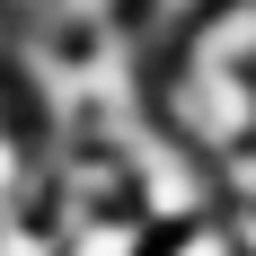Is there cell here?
Returning <instances> with one entry per match:
<instances>
[{"mask_svg": "<svg viewBox=\"0 0 256 256\" xmlns=\"http://www.w3.org/2000/svg\"><path fill=\"white\" fill-rule=\"evenodd\" d=\"M44 221L62 238V256H150L159 248V230L132 204H115V212H44Z\"/></svg>", "mask_w": 256, "mask_h": 256, "instance_id": "cell-1", "label": "cell"}, {"mask_svg": "<svg viewBox=\"0 0 256 256\" xmlns=\"http://www.w3.org/2000/svg\"><path fill=\"white\" fill-rule=\"evenodd\" d=\"M150 256H238V238H230V212H212V221H186V230H168Z\"/></svg>", "mask_w": 256, "mask_h": 256, "instance_id": "cell-2", "label": "cell"}]
</instances>
